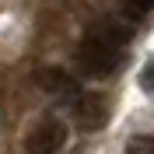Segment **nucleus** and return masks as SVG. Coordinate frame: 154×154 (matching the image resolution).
Masks as SVG:
<instances>
[{"instance_id":"nucleus-4","label":"nucleus","mask_w":154,"mask_h":154,"mask_svg":"<svg viewBox=\"0 0 154 154\" xmlns=\"http://www.w3.org/2000/svg\"><path fill=\"white\" fill-rule=\"evenodd\" d=\"M35 81H38V88H42L46 95H53V98H63V102H77V98H81L77 81L70 74H63V70H56V67H42L35 74Z\"/></svg>"},{"instance_id":"nucleus-3","label":"nucleus","mask_w":154,"mask_h":154,"mask_svg":"<svg viewBox=\"0 0 154 154\" xmlns=\"http://www.w3.org/2000/svg\"><path fill=\"white\" fill-rule=\"evenodd\" d=\"M74 119L81 130H88V133H98L102 126L109 123V102L102 95H81L74 102Z\"/></svg>"},{"instance_id":"nucleus-5","label":"nucleus","mask_w":154,"mask_h":154,"mask_svg":"<svg viewBox=\"0 0 154 154\" xmlns=\"http://www.w3.org/2000/svg\"><path fill=\"white\" fill-rule=\"evenodd\" d=\"M126 154H154V137H133L126 144Z\"/></svg>"},{"instance_id":"nucleus-6","label":"nucleus","mask_w":154,"mask_h":154,"mask_svg":"<svg viewBox=\"0 0 154 154\" xmlns=\"http://www.w3.org/2000/svg\"><path fill=\"white\" fill-rule=\"evenodd\" d=\"M140 81H144V88H147V91L154 95V60H151V63L144 67V74H140Z\"/></svg>"},{"instance_id":"nucleus-2","label":"nucleus","mask_w":154,"mask_h":154,"mask_svg":"<svg viewBox=\"0 0 154 154\" xmlns=\"http://www.w3.org/2000/svg\"><path fill=\"white\" fill-rule=\"evenodd\" d=\"M63 144H67V126L60 123L56 116L38 119V123L28 130V151L32 154H56Z\"/></svg>"},{"instance_id":"nucleus-1","label":"nucleus","mask_w":154,"mask_h":154,"mask_svg":"<svg viewBox=\"0 0 154 154\" xmlns=\"http://www.w3.org/2000/svg\"><path fill=\"white\" fill-rule=\"evenodd\" d=\"M126 38H130V32L119 28V25H112V21L95 25V28L81 38V46H77V53H74L77 70L84 77H91V81H102V77L116 74L119 63H123Z\"/></svg>"}]
</instances>
